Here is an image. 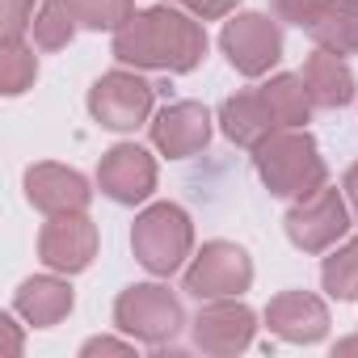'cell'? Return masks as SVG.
I'll list each match as a JSON object with an SVG mask.
<instances>
[{
	"mask_svg": "<svg viewBox=\"0 0 358 358\" xmlns=\"http://www.w3.org/2000/svg\"><path fill=\"white\" fill-rule=\"evenodd\" d=\"M26 22H34V0H5V38H22Z\"/></svg>",
	"mask_w": 358,
	"mask_h": 358,
	"instance_id": "obj_25",
	"label": "cell"
},
{
	"mask_svg": "<svg viewBox=\"0 0 358 358\" xmlns=\"http://www.w3.org/2000/svg\"><path fill=\"white\" fill-rule=\"evenodd\" d=\"M345 228H350L345 203H341L337 190H324V186H316L312 194H303V203L287 215V236L299 249H308V253L329 249L337 236H345Z\"/></svg>",
	"mask_w": 358,
	"mask_h": 358,
	"instance_id": "obj_6",
	"label": "cell"
},
{
	"mask_svg": "<svg viewBox=\"0 0 358 358\" xmlns=\"http://www.w3.org/2000/svg\"><path fill=\"white\" fill-rule=\"evenodd\" d=\"M266 320H270V329H274L278 337L303 341V345H312V341H320V337L329 333V312H324V303H320L316 295H303V291L278 295V299L266 308Z\"/></svg>",
	"mask_w": 358,
	"mask_h": 358,
	"instance_id": "obj_13",
	"label": "cell"
},
{
	"mask_svg": "<svg viewBox=\"0 0 358 358\" xmlns=\"http://www.w3.org/2000/svg\"><path fill=\"white\" fill-rule=\"evenodd\" d=\"M329 5H333V0H274V13H278L282 22H291V26L312 30V26L324 17Z\"/></svg>",
	"mask_w": 358,
	"mask_h": 358,
	"instance_id": "obj_24",
	"label": "cell"
},
{
	"mask_svg": "<svg viewBox=\"0 0 358 358\" xmlns=\"http://www.w3.org/2000/svg\"><path fill=\"white\" fill-rule=\"evenodd\" d=\"M220 118H224V135L232 143H245V148H257L278 127V118L270 114V106H266L262 93H241V97L224 101V114Z\"/></svg>",
	"mask_w": 358,
	"mask_h": 358,
	"instance_id": "obj_16",
	"label": "cell"
},
{
	"mask_svg": "<svg viewBox=\"0 0 358 358\" xmlns=\"http://www.w3.org/2000/svg\"><path fill=\"white\" fill-rule=\"evenodd\" d=\"M26 194L34 207H43L47 215H76L89 203V186L85 177L59 164H38L26 173Z\"/></svg>",
	"mask_w": 358,
	"mask_h": 358,
	"instance_id": "obj_12",
	"label": "cell"
},
{
	"mask_svg": "<svg viewBox=\"0 0 358 358\" xmlns=\"http://www.w3.org/2000/svg\"><path fill=\"white\" fill-rule=\"evenodd\" d=\"M270 114L278 118V127H303L308 122V110H312V89L303 76H274L266 89H262Z\"/></svg>",
	"mask_w": 358,
	"mask_h": 358,
	"instance_id": "obj_18",
	"label": "cell"
},
{
	"mask_svg": "<svg viewBox=\"0 0 358 358\" xmlns=\"http://www.w3.org/2000/svg\"><path fill=\"white\" fill-rule=\"evenodd\" d=\"M131 245H135L139 262L152 274H173L182 266V257L190 253V220H186V211L173 207V203H160V207L143 211L135 232H131Z\"/></svg>",
	"mask_w": 358,
	"mask_h": 358,
	"instance_id": "obj_3",
	"label": "cell"
},
{
	"mask_svg": "<svg viewBox=\"0 0 358 358\" xmlns=\"http://www.w3.org/2000/svg\"><path fill=\"white\" fill-rule=\"evenodd\" d=\"M312 38L337 55L358 51V0H333L324 9V17L312 26Z\"/></svg>",
	"mask_w": 358,
	"mask_h": 358,
	"instance_id": "obj_19",
	"label": "cell"
},
{
	"mask_svg": "<svg viewBox=\"0 0 358 358\" xmlns=\"http://www.w3.org/2000/svg\"><path fill=\"white\" fill-rule=\"evenodd\" d=\"M253 312L245 303H211L194 320V345L207 354H241L253 341Z\"/></svg>",
	"mask_w": 358,
	"mask_h": 358,
	"instance_id": "obj_11",
	"label": "cell"
},
{
	"mask_svg": "<svg viewBox=\"0 0 358 358\" xmlns=\"http://www.w3.org/2000/svg\"><path fill=\"white\" fill-rule=\"evenodd\" d=\"M207 51V34L173 9H148L135 13L114 34V55L135 68H173L190 72Z\"/></svg>",
	"mask_w": 358,
	"mask_h": 358,
	"instance_id": "obj_1",
	"label": "cell"
},
{
	"mask_svg": "<svg viewBox=\"0 0 358 358\" xmlns=\"http://www.w3.org/2000/svg\"><path fill=\"white\" fill-rule=\"evenodd\" d=\"M303 80H308V89H312V97L320 101V106H345V101H354V76H350V68L337 59V51H316L308 64H303Z\"/></svg>",
	"mask_w": 358,
	"mask_h": 358,
	"instance_id": "obj_17",
	"label": "cell"
},
{
	"mask_svg": "<svg viewBox=\"0 0 358 358\" xmlns=\"http://www.w3.org/2000/svg\"><path fill=\"white\" fill-rule=\"evenodd\" d=\"M257 173L282 199L312 194L316 186H324V160L316 156V143L299 131H274L270 139H262L257 143Z\"/></svg>",
	"mask_w": 358,
	"mask_h": 358,
	"instance_id": "obj_2",
	"label": "cell"
},
{
	"mask_svg": "<svg viewBox=\"0 0 358 358\" xmlns=\"http://www.w3.org/2000/svg\"><path fill=\"white\" fill-rule=\"evenodd\" d=\"M186 5H190L199 17H224V13L236 5V0H186Z\"/></svg>",
	"mask_w": 358,
	"mask_h": 358,
	"instance_id": "obj_27",
	"label": "cell"
},
{
	"mask_svg": "<svg viewBox=\"0 0 358 358\" xmlns=\"http://www.w3.org/2000/svg\"><path fill=\"white\" fill-rule=\"evenodd\" d=\"M13 308L34 324V329H51L72 312V287L59 278H26Z\"/></svg>",
	"mask_w": 358,
	"mask_h": 358,
	"instance_id": "obj_15",
	"label": "cell"
},
{
	"mask_svg": "<svg viewBox=\"0 0 358 358\" xmlns=\"http://www.w3.org/2000/svg\"><path fill=\"white\" fill-rule=\"evenodd\" d=\"M97 182H101V190H106L114 203H127V207H131V203H143V199L152 194V186H156V164L148 160L143 148L118 143L114 152H106Z\"/></svg>",
	"mask_w": 358,
	"mask_h": 358,
	"instance_id": "obj_10",
	"label": "cell"
},
{
	"mask_svg": "<svg viewBox=\"0 0 358 358\" xmlns=\"http://www.w3.org/2000/svg\"><path fill=\"white\" fill-rule=\"evenodd\" d=\"M324 291L333 299H354L358 295V236L337 249L333 257H324Z\"/></svg>",
	"mask_w": 358,
	"mask_h": 358,
	"instance_id": "obj_21",
	"label": "cell"
},
{
	"mask_svg": "<svg viewBox=\"0 0 358 358\" xmlns=\"http://www.w3.org/2000/svg\"><path fill=\"white\" fill-rule=\"evenodd\" d=\"M337 350H341V354H350V350H358V337H345V341H341Z\"/></svg>",
	"mask_w": 358,
	"mask_h": 358,
	"instance_id": "obj_30",
	"label": "cell"
},
{
	"mask_svg": "<svg viewBox=\"0 0 358 358\" xmlns=\"http://www.w3.org/2000/svg\"><path fill=\"white\" fill-rule=\"evenodd\" d=\"M72 30H76V13H72L68 0H47L38 9V17H34V43L47 47V51L64 47L72 38Z\"/></svg>",
	"mask_w": 358,
	"mask_h": 358,
	"instance_id": "obj_20",
	"label": "cell"
},
{
	"mask_svg": "<svg viewBox=\"0 0 358 358\" xmlns=\"http://www.w3.org/2000/svg\"><path fill=\"white\" fill-rule=\"evenodd\" d=\"M89 110H93V118H97L101 127H110V131H131V127H139V122L148 118V110H152V85L139 80V76H131V72H110V76H101V80L93 85Z\"/></svg>",
	"mask_w": 358,
	"mask_h": 358,
	"instance_id": "obj_5",
	"label": "cell"
},
{
	"mask_svg": "<svg viewBox=\"0 0 358 358\" xmlns=\"http://www.w3.org/2000/svg\"><path fill=\"white\" fill-rule=\"evenodd\" d=\"M207 135H211V118H207V110L194 106V101L169 106V110L156 118V127H152L156 148L169 152V156H190V152H199V148L207 143Z\"/></svg>",
	"mask_w": 358,
	"mask_h": 358,
	"instance_id": "obj_14",
	"label": "cell"
},
{
	"mask_svg": "<svg viewBox=\"0 0 358 358\" xmlns=\"http://www.w3.org/2000/svg\"><path fill=\"white\" fill-rule=\"evenodd\" d=\"M5 68H0V85H5L9 97H17L30 80H34V55L22 47V38H5V59H0Z\"/></svg>",
	"mask_w": 358,
	"mask_h": 358,
	"instance_id": "obj_23",
	"label": "cell"
},
{
	"mask_svg": "<svg viewBox=\"0 0 358 358\" xmlns=\"http://www.w3.org/2000/svg\"><path fill=\"white\" fill-rule=\"evenodd\" d=\"M114 320L122 333L148 341V345H160L169 337H177V329H182V303H177L164 287H131L122 291V299L114 303Z\"/></svg>",
	"mask_w": 358,
	"mask_h": 358,
	"instance_id": "obj_4",
	"label": "cell"
},
{
	"mask_svg": "<svg viewBox=\"0 0 358 358\" xmlns=\"http://www.w3.org/2000/svg\"><path fill=\"white\" fill-rule=\"evenodd\" d=\"M76 22L93 26V30H122L135 13H131V0H68Z\"/></svg>",
	"mask_w": 358,
	"mask_h": 358,
	"instance_id": "obj_22",
	"label": "cell"
},
{
	"mask_svg": "<svg viewBox=\"0 0 358 358\" xmlns=\"http://www.w3.org/2000/svg\"><path fill=\"white\" fill-rule=\"evenodd\" d=\"M0 324H5V333H9V354H22V333H17V320H13V316H0Z\"/></svg>",
	"mask_w": 358,
	"mask_h": 358,
	"instance_id": "obj_28",
	"label": "cell"
},
{
	"mask_svg": "<svg viewBox=\"0 0 358 358\" xmlns=\"http://www.w3.org/2000/svg\"><path fill=\"white\" fill-rule=\"evenodd\" d=\"M249 282H253V266H249L245 249L224 245V241L207 245V249L199 253V262L190 266V274H186V291H190L194 299H224V295H241Z\"/></svg>",
	"mask_w": 358,
	"mask_h": 358,
	"instance_id": "obj_7",
	"label": "cell"
},
{
	"mask_svg": "<svg viewBox=\"0 0 358 358\" xmlns=\"http://www.w3.org/2000/svg\"><path fill=\"white\" fill-rule=\"evenodd\" d=\"M93 249H97V232L93 224L76 211V215H55L43 236H38V253L51 270H64V274H76L93 262Z\"/></svg>",
	"mask_w": 358,
	"mask_h": 358,
	"instance_id": "obj_9",
	"label": "cell"
},
{
	"mask_svg": "<svg viewBox=\"0 0 358 358\" xmlns=\"http://www.w3.org/2000/svg\"><path fill=\"white\" fill-rule=\"evenodd\" d=\"M345 190H350V203H354V211H358V164H354L350 177H345Z\"/></svg>",
	"mask_w": 358,
	"mask_h": 358,
	"instance_id": "obj_29",
	"label": "cell"
},
{
	"mask_svg": "<svg viewBox=\"0 0 358 358\" xmlns=\"http://www.w3.org/2000/svg\"><path fill=\"white\" fill-rule=\"evenodd\" d=\"M224 51H228V59H232L236 72L262 76V72L282 55V38H278V30H274L270 17L245 13V17L228 22V30H224Z\"/></svg>",
	"mask_w": 358,
	"mask_h": 358,
	"instance_id": "obj_8",
	"label": "cell"
},
{
	"mask_svg": "<svg viewBox=\"0 0 358 358\" xmlns=\"http://www.w3.org/2000/svg\"><path fill=\"white\" fill-rule=\"evenodd\" d=\"M135 345L131 341H114V337H93V341H85V358H93V354H131Z\"/></svg>",
	"mask_w": 358,
	"mask_h": 358,
	"instance_id": "obj_26",
	"label": "cell"
}]
</instances>
